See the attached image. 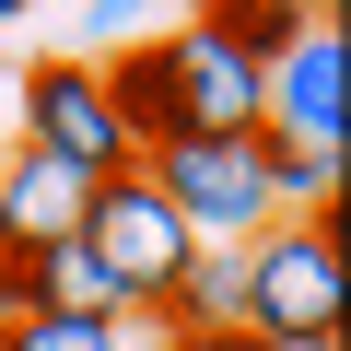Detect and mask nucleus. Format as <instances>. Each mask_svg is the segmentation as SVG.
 Instances as JSON below:
<instances>
[{
	"label": "nucleus",
	"mask_w": 351,
	"mask_h": 351,
	"mask_svg": "<svg viewBox=\"0 0 351 351\" xmlns=\"http://www.w3.org/2000/svg\"><path fill=\"white\" fill-rule=\"evenodd\" d=\"M24 12H36V0H0V24H24Z\"/></svg>",
	"instance_id": "nucleus-14"
},
{
	"label": "nucleus",
	"mask_w": 351,
	"mask_h": 351,
	"mask_svg": "<svg viewBox=\"0 0 351 351\" xmlns=\"http://www.w3.org/2000/svg\"><path fill=\"white\" fill-rule=\"evenodd\" d=\"M24 152H59L71 176H94V188L106 176H141V152H129L94 59H36L24 71Z\"/></svg>",
	"instance_id": "nucleus-4"
},
{
	"label": "nucleus",
	"mask_w": 351,
	"mask_h": 351,
	"mask_svg": "<svg viewBox=\"0 0 351 351\" xmlns=\"http://www.w3.org/2000/svg\"><path fill=\"white\" fill-rule=\"evenodd\" d=\"M339 117H351V36L316 12L281 59H269V141H293V152H339Z\"/></svg>",
	"instance_id": "nucleus-6"
},
{
	"label": "nucleus",
	"mask_w": 351,
	"mask_h": 351,
	"mask_svg": "<svg viewBox=\"0 0 351 351\" xmlns=\"http://www.w3.org/2000/svg\"><path fill=\"white\" fill-rule=\"evenodd\" d=\"M82 211H94V176H71L59 152H24L12 141V164H0V246H71L82 234Z\"/></svg>",
	"instance_id": "nucleus-7"
},
{
	"label": "nucleus",
	"mask_w": 351,
	"mask_h": 351,
	"mask_svg": "<svg viewBox=\"0 0 351 351\" xmlns=\"http://www.w3.org/2000/svg\"><path fill=\"white\" fill-rule=\"evenodd\" d=\"M94 71H106V106H117L129 152L176 141V59H164V36H141V47H117V59H94Z\"/></svg>",
	"instance_id": "nucleus-8"
},
{
	"label": "nucleus",
	"mask_w": 351,
	"mask_h": 351,
	"mask_svg": "<svg viewBox=\"0 0 351 351\" xmlns=\"http://www.w3.org/2000/svg\"><path fill=\"white\" fill-rule=\"evenodd\" d=\"M0 351H129V328L117 316H12Z\"/></svg>",
	"instance_id": "nucleus-11"
},
{
	"label": "nucleus",
	"mask_w": 351,
	"mask_h": 351,
	"mask_svg": "<svg viewBox=\"0 0 351 351\" xmlns=\"http://www.w3.org/2000/svg\"><path fill=\"white\" fill-rule=\"evenodd\" d=\"M234 269H246V328H258V339H339V281H351L339 211H281V223H258V234L234 246Z\"/></svg>",
	"instance_id": "nucleus-1"
},
{
	"label": "nucleus",
	"mask_w": 351,
	"mask_h": 351,
	"mask_svg": "<svg viewBox=\"0 0 351 351\" xmlns=\"http://www.w3.org/2000/svg\"><path fill=\"white\" fill-rule=\"evenodd\" d=\"M258 188H269V211H339V152H293L258 129Z\"/></svg>",
	"instance_id": "nucleus-9"
},
{
	"label": "nucleus",
	"mask_w": 351,
	"mask_h": 351,
	"mask_svg": "<svg viewBox=\"0 0 351 351\" xmlns=\"http://www.w3.org/2000/svg\"><path fill=\"white\" fill-rule=\"evenodd\" d=\"M164 59H176V141H258V117H269V59H246V47L211 36L199 12L164 36Z\"/></svg>",
	"instance_id": "nucleus-5"
},
{
	"label": "nucleus",
	"mask_w": 351,
	"mask_h": 351,
	"mask_svg": "<svg viewBox=\"0 0 351 351\" xmlns=\"http://www.w3.org/2000/svg\"><path fill=\"white\" fill-rule=\"evenodd\" d=\"M199 24H211V36H234L246 59H281L316 12H304V0H199ZM328 24H339V12H328Z\"/></svg>",
	"instance_id": "nucleus-10"
},
{
	"label": "nucleus",
	"mask_w": 351,
	"mask_h": 351,
	"mask_svg": "<svg viewBox=\"0 0 351 351\" xmlns=\"http://www.w3.org/2000/svg\"><path fill=\"white\" fill-rule=\"evenodd\" d=\"M12 316H36V258L0 246V328H12Z\"/></svg>",
	"instance_id": "nucleus-12"
},
{
	"label": "nucleus",
	"mask_w": 351,
	"mask_h": 351,
	"mask_svg": "<svg viewBox=\"0 0 351 351\" xmlns=\"http://www.w3.org/2000/svg\"><path fill=\"white\" fill-rule=\"evenodd\" d=\"M223 351H339V339H258V328H234Z\"/></svg>",
	"instance_id": "nucleus-13"
},
{
	"label": "nucleus",
	"mask_w": 351,
	"mask_h": 351,
	"mask_svg": "<svg viewBox=\"0 0 351 351\" xmlns=\"http://www.w3.org/2000/svg\"><path fill=\"white\" fill-rule=\"evenodd\" d=\"M141 188L188 223L199 246H246L258 223H281L269 188H258V141H152L141 152Z\"/></svg>",
	"instance_id": "nucleus-3"
},
{
	"label": "nucleus",
	"mask_w": 351,
	"mask_h": 351,
	"mask_svg": "<svg viewBox=\"0 0 351 351\" xmlns=\"http://www.w3.org/2000/svg\"><path fill=\"white\" fill-rule=\"evenodd\" d=\"M82 246H94V269L117 281V316H164V304H176V281L199 269V234L176 223L141 176H106V188H94Z\"/></svg>",
	"instance_id": "nucleus-2"
},
{
	"label": "nucleus",
	"mask_w": 351,
	"mask_h": 351,
	"mask_svg": "<svg viewBox=\"0 0 351 351\" xmlns=\"http://www.w3.org/2000/svg\"><path fill=\"white\" fill-rule=\"evenodd\" d=\"M304 12H339V0H304Z\"/></svg>",
	"instance_id": "nucleus-15"
}]
</instances>
